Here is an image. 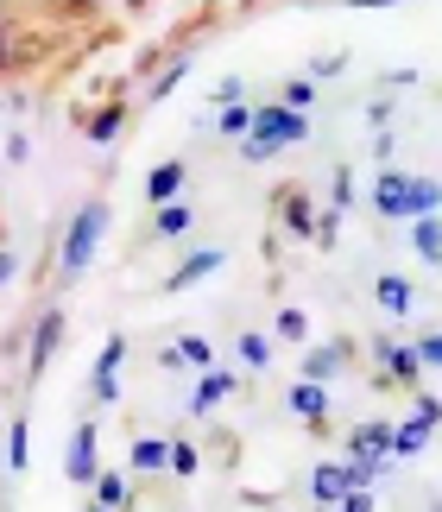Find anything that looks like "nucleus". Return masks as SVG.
Here are the masks:
<instances>
[{
    "label": "nucleus",
    "mask_w": 442,
    "mask_h": 512,
    "mask_svg": "<svg viewBox=\"0 0 442 512\" xmlns=\"http://www.w3.org/2000/svg\"><path fill=\"white\" fill-rule=\"evenodd\" d=\"M89 512H108V506H89Z\"/></svg>",
    "instance_id": "44"
},
{
    "label": "nucleus",
    "mask_w": 442,
    "mask_h": 512,
    "mask_svg": "<svg viewBox=\"0 0 442 512\" xmlns=\"http://www.w3.org/2000/svg\"><path fill=\"white\" fill-rule=\"evenodd\" d=\"M386 121H392V102H373V108H367V127L386 133Z\"/></svg>",
    "instance_id": "41"
},
{
    "label": "nucleus",
    "mask_w": 442,
    "mask_h": 512,
    "mask_svg": "<svg viewBox=\"0 0 442 512\" xmlns=\"http://www.w3.org/2000/svg\"><path fill=\"white\" fill-rule=\"evenodd\" d=\"M341 361H348V348H341V342H304V380H316V386H323V380H335V373H341Z\"/></svg>",
    "instance_id": "14"
},
{
    "label": "nucleus",
    "mask_w": 442,
    "mask_h": 512,
    "mask_svg": "<svg viewBox=\"0 0 442 512\" xmlns=\"http://www.w3.org/2000/svg\"><path fill=\"white\" fill-rule=\"evenodd\" d=\"M373 298H379V310H386V317H411L417 291H411V279H405V272H386V279L373 285Z\"/></svg>",
    "instance_id": "15"
},
{
    "label": "nucleus",
    "mask_w": 442,
    "mask_h": 512,
    "mask_svg": "<svg viewBox=\"0 0 442 512\" xmlns=\"http://www.w3.org/2000/svg\"><path fill=\"white\" fill-rule=\"evenodd\" d=\"M221 266H228V253H221V247H203V253H190V260L177 266V272H165V291H171V298H177V291H190V285H203V279H215Z\"/></svg>",
    "instance_id": "8"
},
{
    "label": "nucleus",
    "mask_w": 442,
    "mask_h": 512,
    "mask_svg": "<svg viewBox=\"0 0 442 512\" xmlns=\"http://www.w3.org/2000/svg\"><path fill=\"white\" fill-rule=\"evenodd\" d=\"M158 367H171V373H177V367H190V361H184V348L171 342V348H158Z\"/></svg>",
    "instance_id": "39"
},
{
    "label": "nucleus",
    "mask_w": 442,
    "mask_h": 512,
    "mask_svg": "<svg viewBox=\"0 0 442 512\" xmlns=\"http://www.w3.org/2000/svg\"><path fill=\"white\" fill-rule=\"evenodd\" d=\"M26 462H32V418H26V411H19V418L7 424V468L19 475V468H26Z\"/></svg>",
    "instance_id": "20"
},
{
    "label": "nucleus",
    "mask_w": 442,
    "mask_h": 512,
    "mask_svg": "<svg viewBox=\"0 0 442 512\" xmlns=\"http://www.w3.org/2000/svg\"><path fill=\"white\" fill-rule=\"evenodd\" d=\"M240 361H247L253 373H266V367H272V336H259V329H247V336H240Z\"/></svg>",
    "instance_id": "26"
},
{
    "label": "nucleus",
    "mask_w": 442,
    "mask_h": 512,
    "mask_svg": "<svg viewBox=\"0 0 442 512\" xmlns=\"http://www.w3.org/2000/svg\"><path fill=\"white\" fill-rule=\"evenodd\" d=\"M253 114H259V108H247V102H228V108L215 114V127L228 133V140H247V133H253Z\"/></svg>",
    "instance_id": "24"
},
{
    "label": "nucleus",
    "mask_w": 442,
    "mask_h": 512,
    "mask_svg": "<svg viewBox=\"0 0 442 512\" xmlns=\"http://www.w3.org/2000/svg\"><path fill=\"white\" fill-rule=\"evenodd\" d=\"M19 279V260H13V247H0V285H13Z\"/></svg>",
    "instance_id": "38"
},
{
    "label": "nucleus",
    "mask_w": 442,
    "mask_h": 512,
    "mask_svg": "<svg viewBox=\"0 0 442 512\" xmlns=\"http://www.w3.org/2000/svg\"><path fill=\"white\" fill-rule=\"evenodd\" d=\"M32 51H38V45H26V38H19L7 19H0V76L19 70V64H32Z\"/></svg>",
    "instance_id": "22"
},
{
    "label": "nucleus",
    "mask_w": 442,
    "mask_h": 512,
    "mask_svg": "<svg viewBox=\"0 0 442 512\" xmlns=\"http://www.w3.org/2000/svg\"><path fill=\"white\" fill-rule=\"evenodd\" d=\"M417 430H436L442 424V399H430V392H417V411H411Z\"/></svg>",
    "instance_id": "33"
},
{
    "label": "nucleus",
    "mask_w": 442,
    "mask_h": 512,
    "mask_svg": "<svg viewBox=\"0 0 442 512\" xmlns=\"http://www.w3.org/2000/svg\"><path fill=\"white\" fill-rule=\"evenodd\" d=\"M102 475V443H95V424H76L70 430V456H64V481L70 487H95Z\"/></svg>",
    "instance_id": "3"
},
{
    "label": "nucleus",
    "mask_w": 442,
    "mask_h": 512,
    "mask_svg": "<svg viewBox=\"0 0 442 512\" xmlns=\"http://www.w3.org/2000/svg\"><path fill=\"white\" fill-rule=\"evenodd\" d=\"M348 203H354V171L341 165V171H335V209H348Z\"/></svg>",
    "instance_id": "35"
},
{
    "label": "nucleus",
    "mask_w": 442,
    "mask_h": 512,
    "mask_svg": "<svg viewBox=\"0 0 442 512\" xmlns=\"http://www.w3.org/2000/svg\"><path fill=\"white\" fill-rule=\"evenodd\" d=\"M411 348H417V361H424V367H442V329H430V336H417Z\"/></svg>",
    "instance_id": "34"
},
{
    "label": "nucleus",
    "mask_w": 442,
    "mask_h": 512,
    "mask_svg": "<svg viewBox=\"0 0 442 512\" xmlns=\"http://www.w3.org/2000/svg\"><path fill=\"white\" fill-rule=\"evenodd\" d=\"M83 133H89L95 146H114L120 133H127V108H120V102H108V108H95L89 121H83Z\"/></svg>",
    "instance_id": "17"
},
{
    "label": "nucleus",
    "mask_w": 442,
    "mask_h": 512,
    "mask_svg": "<svg viewBox=\"0 0 442 512\" xmlns=\"http://www.w3.org/2000/svg\"><path fill=\"white\" fill-rule=\"evenodd\" d=\"M127 462L139 468V475H158V468H171V443H165V437H133Z\"/></svg>",
    "instance_id": "19"
},
{
    "label": "nucleus",
    "mask_w": 442,
    "mask_h": 512,
    "mask_svg": "<svg viewBox=\"0 0 442 512\" xmlns=\"http://www.w3.org/2000/svg\"><path fill=\"white\" fill-rule=\"evenodd\" d=\"M64 348V310H45L32 329V348H26V380H45V367H51V354Z\"/></svg>",
    "instance_id": "6"
},
{
    "label": "nucleus",
    "mask_w": 442,
    "mask_h": 512,
    "mask_svg": "<svg viewBox=\"0 0 442 512\" xmlns=\"http://www.w3.org/2000/svg\"><path fill=\"white\" fill-rule=\"evenodd\" d=\"M310 140V114H297V108H285V102H278V108H259L253 114V133H247V140H240V159H278V152H285V146H304Z\"/></svg>",
    "instance_id": "2"
},
{
    "label": "nucleus",
    "mask_w": 442,
    "mask_h": 512,
    "mask_svg": "<svg viewBox=\"0 0 442 512\" xmlns=\"http://www.w3.org/2000/svg\"><path fill=\"white\" fill-rule=\"evenodd\" d=\"M196 468H203V456H196V443H171V475H177V481H190Z\"/></svg>",
    "instance_id": "31"
},
{
    "label": "nucleus",
    "mask_w": 442,
    "mask_h": 512,
    "mask_svg": "<svg viewBox=\"0 0 442 512\" xmlns=\"http://www.w3.org/2000/svg\"><path fill=\"white\" fill-rule=\"evenodd\" d=\"M95 506H108V512H127L133 506V487H127V475H95Z\"/></svg>",
    "instance_id": "21"
},
{
    "label": "nucleus",
    "mask_w": 442,
    "mask_h": 512,
    "mask_svg": "<svg viewBox=\"0 0 442 512\" xmlns=\"http://www.w3.org/2000/svg\"><path fill=\"white\" fill-rule=\"evenodd\" d=\"M354 7H398V0H354Z\"/></svg>",
    "instance_id": "43"
},
{
    "label": "nucleus",
    "mask_w": 442,
    "mask_h": 512,
    "mask_svg": "<svg viewBox=\"0 0 442 512\" xmlns=\"http://www.w3.org/2000/svg\"><path fill=\"white\" fill-rule=\"evenodd\" d=\"M278 222H285L297 241H316L323 215H316V203H310V190H304V184H285V190H278Z\"/></svg>",
    "instance_id": "5"
},
{
    "label": "nucleus",
    "mask_w": 442,
    "mask_h": 512,
    "mask_svg": "<svg viewBox=\"0 0 442 512\" xmlns=\"http://www.w3.org/2000/svg\"><path fill=\"white\" fill-rule=\"evenodd\" d=\"M278 342H310V317H304V310H278Z\"/></svg>",
    "instance_id": "30"
},
{
    "label": "nucleus",
    "mask_w": 442,
    "mask_h": 512,
    "mask_svg": "<svg viewBox=\"0 0 442 512\" xmlns=\"http://www.w3.org/2000/svg\"><path fill=\"white\" fill-rule=\"evenodd\" d=\"M120 361H127V336H108L102 348H95V367H89L95 405H114L120 399Z\"/></svg>",
    "instance_id": "4"
},
{
    "label": "nucleus",
    "mask_w": 442,
    "mask_h": 512,
    "mask_svg": "<svg viewBox=\"0 0 442 512\" xmlns=\"http://www.w3.org/2000/svg\"><path fill=\"white\" fill-rule=\"evenodd\" d=\"M341 494H354V481H348V462H323V468L310 475V500L341 506Z\"/></svg>",
    "instance_id": "13"
},
{
    "label": "nucleus",
    "mask_w": 442,
    "mask_h": 512,
    "mask_svg": "<svg viewBox=\"0 0 442 512\" xmlns=\"http://www.w3.org/2000/svg\"><path fill=\"white\" fill-rule=\"evenodd\" d=\"M102 234H108V203L95 196V203H83L70 215V228H64V241H57V279H83L89 260H95V247H102Z\"/></svg>",
    "instance_id": "1"
},
{
    "label": "nucleus",
    "mask_w": 442,
    "mask_h": 512,
    "mask_svg": "<svg viewBox=\"0 0 442 512\" xmlns=\"http://www.w3.org/2000/svg\"><path fill=\"white\" fill-rule=\"evenodd\" d=\"M379 361H386V386H417V373H424V361H417V348L405 342H373Z\"/></svg>",
    "instance_id": "10"
},
{
    "label": "nucleus",
    "mask_w": 442,
    "mask_h": 512,
    "mask_svg": "<svg viewBox=\"0 0 442 512\" xmlns=\"http://www.w3.org/2000/svg\"><path fill=\"white\" fill-rule=\"evenodd\" d=\"M26 152H32V140H26V133H13V140H7V165H19Z\"/></svg>",
    "instance_id": "40"
},
{
    "label": "nucleus",
    "mask_w": 442,
    "mask_h": 512,
    "mask_svg": "<svg viewBox=\"0 0 442 512\" xmlns=\"http://www.w3.org/2000/svg\"><path fill=\"white\" fill-rule=\"evenodd\" d=\"M411 247L424 266H442V215H417L411 222Z\"/></svg>",
    "instance_id": "18"
},
{
    "label": "nucleus",
    "mask_w": 442,
    "mask_h": 512,
    "mask_svg": "<svg viewBox=\"0 0 442 512\" xmlns=\"http://www.w3.org/2000/svg\"><path fill=\"white\" fill-rule=\"evenodd\" d=\"M341 70H348V57H341V51H329V57H316V76H341Z\"/></svg>",
    "instance_id": "37"
},
{
    "label": "nucleus",
    "mask_w": 442,
    "mask_h": 512,
    "mask_svg": "<svg viewBox=\"0 0 442 512\" xmlns=\"http://www.w3.org/2000/svg\"><path fill=\"white\" fill-rule=\"evenodd\" d=\"M184 76H190V57H184V51H177V57H171V64H165V70H158V76H152V102H165V95H171L177 83H184Z\"/></svg>",
    "instance_id": "27"
},
{
    "label": "nucleus",
    "mask_w": 442,
    "mask_h": 512,
    "mask_svg": "<svg viewBox=\"0 0 442 512\" xmlns=\"http://www.w3.org/2000/svg\"><path fill=\"white\" fill-rule=\"evenodd\" d=\"M373 209L386 215V222H411V171H379Z\"/></svg>",
    "instance_id": "7"
},
{
    "label": "nucleus",
    "mask_w": 442,
    "mask_h": 512,
    "mask_svg": "<svg viewBox=\"0 0 442 512\" xmlns=\"http://www.w3.org/2000/svg\"><path fill=\"white\" fill-rule=\"evenodd\" d=\"M392 437L398 430L386 418H373V424H360L354 437H348V456H379V462H392Z\"/></svg>",
    "instance_id": "12"
},
{
    "label": "nucleus",
    "mask_w": 442,
    "mask_h": 512,
    "mask_svg": "<svg viewBox=\"0 0 442 512\" xmlns=\"http://www.w3.org/2000/svg\"><path fill=\"white\" fill-rule=\"evenodd\" d=\"M57 7H64V13H95L102 0H57Z\"/></svg>",
    "instance_id": "42"
},
{
    "label": "nucleus",
    "mask_w": 442,
    "mask_h": 512,
    "mask_svg": "<svg viewBox=\"0 0 442 512\" xmlns=\"http://www.w3.org/2000/svg\"><path fill=\"white\" fill-rule=\"evenodd\" d=\"M196 222V209L184 203V196H177V203H165V209H158V241H171V234H184Z\"/></svg>",
    "instance_id": "25"
},
{
    "label": "nucleus",
    "mask_w": 442,
    "mask_h": 512,
    "mask_svg": "<svg viewBox=\"0 0 442 512\" xmlns=\"http://www.w3.org/2000/svg\"><path fill=\"white\" fill-rule=\"evenodd\" d=\"M177 348H184V361H190V367H203V373H215V348H209L203 336H184V342H177Z\"/></svg>",
    "instance_id": "32"
},
{
    "label": "nucleus",
    "mask_w": 442,
    "mask_h": 512,
    "mask_svg": "<svg viewBox=\"0 0 442 512\" xmlns=\"http://www.w3.org/2000/svg\"><path fill=\"white\" fill-rule=\"evenodd\" d=\"M335 512H373V494H367V487H354V494H341Z\"/></svg>",
    "instance_id": "36"
},
{
    "label": "nucleus",
    "mask_w": 442,
    "mask_h": 512,
    "mask_svg": "<svg viewBox=\"0 0 442 512\" xmlns=\"http://www.w3.org/2000/svg\"><path fill=\"white\" fill-rule=\"evenodd\" d=\"M228 392H234V380H228V373H203V380H196V392H190V418H209V411L221 405V399H228Z\"/></svg>",
    "instance_id": "16"
},
{
    "label": "nucleus",
    "mask_w": 442,
    "mask_h": 512,
    "mask_svg": "<svg viewBox=\"0 0 442 512\" xmlns=\"http://www.w3.org/2000/svg\"><path fill=\"white\" fill-rule=\"evenodd\" d=\"M285 108H297V114L316 108V76H291V83H285Z\"/></svg>",
    "instance_id": "29"
},
{
    "label": "nucleus",
    "mask_w": 442,
    "mask_h": 512,
    "mask_svg": "<svg viewBox=\"0 0 442 512\" xmlns=\"http://www.w3.org/2000/svg\"><path fill=\"white\" fill-rule=\"evenodd\" d=\"M424 443H430V430H417V424H398V437H392V462H411Z\"/></svg>",
    "instance_id": "28"
},
{
    "label": "nucleus",
    "mask_w": 442,
    "mask_h": 512,
    "mask_svg": "<svg viewBox=\"0 0 442 512\" xmlns=\"http://www.w3.org/2000/svg\"><path fill=\"white\" fill-rule=\"evenodd\" d=\"M417 215H442V184L411 171V222H417Z\"/></svg>",
    "instance_id": "23"
},
{
    "label": "nucleus",
    "mask_w": 442,
    "mask_h": 512,
    "mask_svg": "<svg viewBox=\"0 0 442 512\" xmlns=\"http://www.w3.org/2000/svg\"><path fill=\"white\" fill-rule=\"evenodd\" d=\"M177 196H184V159L152 165V171H146V203H152V209H165V203H177Z\"/></svg>",
    "instance_id": "9"
},
{
    "label": "nucleus",
    "mask_w": 442,
    "mask_h": 512,
    "mask_svg": "<svg viewBox=\"0 0 442 512\" xmlns=\"http://www.w3.org/2000/svg\"><path fill=\"white\" fill-rule=\"evenodd\" d=\"M285 405H291V411H297V418H304L310 430H323V424H329V392L316 386V380H297Z\"/></svg>",
    "instance_id": "11"
},
{
    "label": "nucleus",
    "mask_w": 442,
    "mask_h": 512,
    "mask_svg": "<svg viewBox=\"0 0 442 512\" xmlns=\"http://www.w3.org/2000/svg\"><path fill=\"white\" fill-rule=\"evenodd\" d=\"M430 512H442V506H430Z\"/></svg>",
    "instance_id": "45"
}]
</instances>
